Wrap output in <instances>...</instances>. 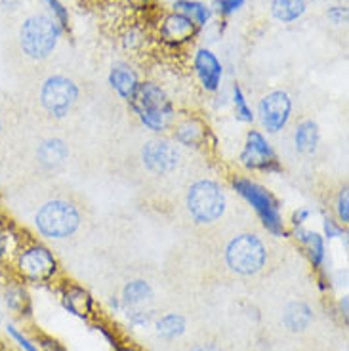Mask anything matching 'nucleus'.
Returning <instances> with one entry per match:
<instances>
[{"label":"nucleus","instance_id":"nucleus-1","mask_svg":"<svg viewBox=\"0 0 349 351\" xmlns=\"http://www.w3.org/2000/svg\"><path fill=\"white\" fill-rule=\"evenodd\" d=\"M62 265L44 241L31 235L21 239L8 263V273L27 287H44L60 281Z\"/></svg>","mask_w":349,"mask_h":351},{"label":"nucleus","instance_id":"nucleus-2","mask_svg":"<svg viewBox=\"0 0 349 351\" xmlns=\"http://www.w3.org/2000/svg\"><path fill=\"white\" fill-rule=\"evenodd\" d=\"M229 184H231V189L248 206H252V210L256 212L262 228L269 235H273V237H288L290 235L285 216H282V210H280V201L271 193L265 185L256 182L252 178H248V176L241 174L231 176Z\"/></svg>","mask_w":349,"mask_h":351},{"label":"nucleus","instance_id":"nucleus-3","mask_svg":"<svg viewBox=\"0 0 349 351\" xmlns=\"http://www.w3.org/2000/svg\"><path fill=\"white\" fill-rule=\"evenodd\" d=\"M130 107L138 121L153 134L172 130L178 119L170 96L153 80H140V86L130 99Z\"/></svg>","mask_w":349,"mask_h":351},{"label":"nucleus","instance_id":"nucleus-4","mask_svg":"<svg viewBox=\"0 0 349 351\" xmlns=\"http://www.w3.org/2000/svg\"><path fill=\"white\" fill-rule=\"evenodd\" d=\"M33 226L38 237L46 241H65L77 235L82 226V212L73 201L67 199H48L36 208Z\"/></svg>","mask_w":349,"mask_h":351},{"label":"nucleus","instance_id":"nucleus-5","mask_svg":"<svg viewBox=\"0 0 349 351\" xmlns=\"http://www.w3.org/2000/svg\"><path fill=\"white\" fill-rule=\"evenodd\" d=\"M63 35L60 23L48 14H33L19 27V46L33 62H44L58 48Z\"/></svg>","mask_w":349,"mask_h":351},{"label":"nucleus","instance_id":"nucleus-6","mask_svg":"<svg viewBox=\"0 0 349 351\" xmlns=\"http://www.w3.org/2000/svg\"><path fill=\"white\" fill-rule=\"evenodd\" d=\"M185 206L197 226H212L224 218L227 210L226 189L216 180H197L187 189Z\"/></svg>","mask_w":349,"mask_h":351},{"label":"nucleus","instance_id":"nucleus-7","mask_svg":"<svg viewBox=\"0 0 349 351\" xmlns=\"http://www.w3.org/2000/svg\"><path fill=\"white\" fill-rule=\"evenodd\" d=\"M227 267L241 277L258 275L267 263V246L256 233H239L224 250Z\"/></svg>","mask_w":349,"mask_h":351},{"label":"nucleus","instance_id":"nucleus-8","mask_svg":"<svg viewBox=\"0 0 349 351\" xmlns=\"http://www.w3.org/2000/svg\"><path fill=\"white\" fill-rule=\"evenodd\" d=\"M79 96L80 90L77 82L65 75H50L48 79H44L38 92L40 107L52 119H65L71 109L77 106Z\"/></svg>","mask_w":349,"mask_h":351},{"label":"nucleus","instance_id":"nucleus-9","mask_svg":"<svg viewBox=\"0 0 349 351\" xmlns=\"http://www.w3.org/2000/svg\"><path fill=\"white\" fill-rule=\"evenodd\" d=\"M239 162L246 172H256V174L282 172L277 151L273 149L267 136L260 130H248L243 149L239 153Z\"/></svg>","mask_w":349,"mask_h":351},{"label":"nucleus","instance_id":"nucleus-10","mask_svg":"<svg viewBox=\"0 0 349 351\" xmlns=\"http://www.w3.org/2000/svg\"><path fill=\"white\" fill-rule=\"evenodd\" d=\"M292 117V97L285 90H273L260 99L258 119L267 134H279Z\"/></svg>","mask_w":349,"mask_h":351},{"label":"nucleus","instance_id":"nucleus-11","mask_svg":"<svg viewBox=\"0 0 349 351\" xmlns=\"http://www.w3.org/2000/svg\"><path fill=\"white\" fill-rule=\"evenodd\" d=\"M180 158H182V155H180L178 145L174 141L166 140V138L149 140L141 149L143 167L155 176L172 174L180 165Z\"/></svg>","mask_w":349,"mask_h":351},{"label":"nucleus","instance_id":"nucleus-12","mask_svg":"<svg viewBox=\"0 0 349 351\" xmlns=\"http://www.w3.org/2000/svg\"><path fill=\"white\" fill-rule=\"evenodd\" d=\"M199 31L201 29L195 25L191 19L185 18L184 14H178L174 10L160 19V27H158L160 40L170 48H182L185 44H189L199 35Z\"/></svg>","mask_w":349,"mask_h":351},{"label":"nucleus","instance_id":"nucleus-13","mask_svg":"<svg viewBox=\"0 0 349 351\" xmlns=\"http://www.w3.org/2000/svg\"><path fill=\"white\" fill-rule=\"evenodd\" d=\"M60 300L65 311L82 321H92L96 317V302L84 287L75 281L60 282Z\"/></svg>","mask_w":349,"mask_h":351},{"label":"nucleus","instance_id":"nucleus-14","mask_svg":"<svg viewBox=\"0 0 349 351\" xmlns=\"http://www.w3.org/2000/svg\"><path fill=\"white\" fill-rule=\"evenodd\" d=\"M193 69L201 82L204 92H218L224 79V65L218 60V56L208 50V48H199L193 56Z\"/></svg>","mask_w":349,"mask_h":351},{"label":"nucleus","instance_id":"nucleus-15","mask_svg":"<svg viewBox=\"0 0 349 351\" xmlns=\"http://www.w3.org/2000/svg\"><path fill=\"white\" fill-rule=\"evenodd\" d=\"M172 136L176 143L189 147V149H202L210 141V128L199 117L187 114L184 119H176L172 126Z\"/></svg>","mask_w":349,"mask_h":351},{"label":"nucleus","instance_id":"nucleus-16","mask_svg":"<svg viewBox=\"0 0 349 351\" xmlns=\"http://www.w3.org/2000/svg\"><path fill=\"white\" fill-rule=\"evenodd\" d=\"M0 296H2V302H4V306L10 313H14L19 319L31 317V313H33V302H31V294H29L27 285L10 273L8 279L2 285Z\"/></svg>","mask_w":349,"mask_h":351},{"label":"nucleus","instance_id":"nucleus-17","mask_svg":"<svg viewBox=\"0 0 349 351\" xmlns=\"http://www.w3.org/2000/svg\"><path fill=\"white\" fill-rule=\"evenodd\" d=\"M292 237L298 245L302 246L304 254L309 260V263L313 265L315 269H323L324 262H326V239L313 229L296 228L292 229Z\"/></svg>","mask_w":349,"mask_h":351},{"label":"nucleus","instance_id":"nucleus-18","mask_svg":"<svg viewBox=\"0 0 349 351\" xmlns=\"http://www.w3.org/2000/svg\"><path fill=\"white\" fill-rule=\"evenodd\" d=\"M109 84L115 90V94L124 99L126 104H130V99L136 94V90L140 86V77L138 73L132 69L128 63L117 62L111 65V71H109Z\"/></svg>","mask_w":349,"mask_h":351},{"label":"nucleus","instance_id":"nucleus-19","mask_svg":"<svg viewBox=\"0 0 349 351\" xmlns=\"http://www.w3.org/2000/svg\"><path fill=\"white\" fill-rule=\"evenodd\" d=\"M67 157H69V147L62 138H46L38 143L36 158H38L40 167L46 170H56V168L63 167Z\"/></svg>","mask_w":349,"mask_h":351},{"label":"nucleus","instance_id":"nucleus-20","mask_svg":"<svg viewBox=\"0 0 349 351\" xmlns=\"http://www.w3.org/2000/svg\"><path fill=\"white\" fill-rule=\"evenodd\" d=\"M321 143V128L313 119L300 121L294 130V147L302 155H315Z\"/></svg>","mask_w":349,"mask_h":351},{"label":"nucleus","instance_id":"nucleus-21","mask_svg":"<svg viewBox=\"0 0 349 351\" xmlns=\"http://www.w3.org/2000/svg\"><path fill=\"white\" fill-rule=\"evenodd\" d=\"M21 239L23 231L12 219H0V269L8 265Z\"/></svg>","mask_w":349,"mask_h":351},{"label":"nucleus","instance_id":"nucleus-22","mask_svg":"<svg viewBox=\"0 0 349 351\" xmlns=\"http://www.w3.org/2000/svg\"><path fill=\"white\" fill-rule=\"evenodd\" d=\"M282 321H285V325H287L288 330H292V332H302V330H306L307 326L311 325V321H313V311H311V307L307 306L306 302H292V304H288L287 309H285Z\"/></svg>","mask_w":349,"mask_h":351},{"label":"nucleus","instance_id":"nucleus-23","mask_svg":"<svg viewBox=\"0 0 349 351\" xmlns=\"http://www.w3.org/2000/svg\"><path fill=\"white\" fill-rule=\"evenodd\" d=\"M174 12L184 14L185 18H189L195 25L202 29L212 18V8L208 4H204L201 0H176Z\"/></svg>","mask_w":349,"mask_h":351},{"label":"nucleus","instance_id":"nucleus-24","mask_svg":"<svg viewBox=\"0 0 349 351\" xmlns=\"http://www.w3.org/2000/svg\"><path fill=\"white\" fill-rule=\"evenodd\" d=\"M306 14V0H273L271 16L280 23H292Z\"/></svg>","mask_w":349,"mask_h":351},{"label":"nucleus","instance_id":"nucleus-25","mask_svg":"<svg viewBox=\"0 0 349 351\" xmlns=\"http://www.w3.org/2000/svg\"><path fill=\"white\" fill-rule=\"evenodd\" d=\"M149 300H153V289L143 279L130 281L123 289V304L126 307H138L149 302Z\"/></svg>","mask_w":349,"mask_h":351},{"label":"nucleus","instance_id":"nucleus-26","mask_svg":"<svg viewBox=\"0 0 349 351\" xmlns=\"http://www.w3.org/2000/svg\"><path fill=\"white\" fill-rule=\"evenodd\" d=\"M185 317L180 313H168L157 321V334L165 340H176L185 332Z\"/></svg>","mask_w":349,"mask_h":351},{"label":"nucleus","instance_id":"nucleus-27","mask_svg":"<svg viewBox=\"0 0 349 351\" xmlns=\"http://www.w3.org/2000/svg\"><path fill=\"white\" fill-rule=\"evenodd\" d=\"M233 109H235V119L239 123L252 124L256 114H254L252 107L248 106V99L245 96V90L241 88V84H235L233 86Z\"/></svg>","mask_w":349,"mask_h":351},{"label":"nucleus","instance_id":"nucleus-28","mask_svg":"<svg viewBox=\"0 0 349 351\" xmlns=\"http://www.w3.org/2000/svg\"><path fill=\"white\" fill-rule=\"evenodd\" d=\"M6 334L10 336V340L18 346L21 351H40L38 343H36L35 336H29V334L19 328L16 323H6Z\"/></svg>","mask_w":349,"mask_h":351},{"label":"nucleus","instance_id":"nucleus-29","mask_svg":"<svg viewBox=\"0 0 349 351\" xmlns=\"http://www.w3.org/2000/svg\"><path fill=\"white\" fill-rule=\"evenodd\" d=\"M46 10H48V16H52L60 27L63 29V33H69L71 31V18H69V8L63 4L62 0H40Z\"/></svg>","mask_w":349,"mask_h":351},{"label":"nucleus","instance_id":"nucleus-30","mask_svg":"<svg viewBox=\"0 0 349 351\" xmlns=\"http://www.w3.org/2000/svg\"><path fill=\"white\" fill-rule=\"evenodd\" d=\"M334 214L336 219L340 221L341 226H348L349 223V189L348 185H344L338 195H336V201H334Z\"/></svg>","mask_w":349,"mask_h":351},{"label":"nucleus","instance_id":"nucleus-31","mask_svg":"<svg viewBox=\"0 0 349 351\" xmlns=\"http://www.w3.org/2000/svg\"><path fill=\"white\" fill-rule=\"evenodd\" d=\"M245 4L246 0H214V4L210 8L212 12H216L219 18H229V16L237 14Z\"/></svg>","mask_w":349,"mask_h":351},{"label":"nucleus","instance_id":"nucleus-32","mask_svg":"<svg viewBox=\"0 0 349 351\" xmlns=\"http://www.w3.org/2000/svg\"><path fill=\"white\" fill-rule=\"evenodd\" d=\"M346 235V226H341L340 221L332 216H324L323 219V237L324 239H338Z\"/></svg>","mask_w":349,"mask_h":351},{"label":"nucleus","instance_id":"nucleus-33","mask_svg":"<svg viewBox=\"0 0 349 351\" xmlns=\"http://www.w3.org/2000/svg\"><path fill=\"white\" fill-rule=\"evenodd\" d=\"M35 340L38 343L40 351H65L63 343L60 340L52 338V336H48V334H36Z\"/></svg>","mask_w":349,"mask_h":351},{"label":"nucleus","instance_id":"nucleus-34","mask_svg":"<svg viewBox=\"0 0 349 351\" xmlns=\"http://www.w3.org/2000/svg\"><path fill=\"white\" fill-rule=\"evenodd\" d=\"M309 218H311V208H307V206H298L296 210L292 212V216H290V228H304V223H306Z\"/></svg>","mask_w":349,"mask_h":351},{"label":"nucleus","instance_id":"nucleus-35","mask_svg":"<svg viewBox=\"0 0 349 351\" xmlns=\"http://www.w3.org/2000/svg\"><path fill=\"white\" fill-rule=\"evenodd\" d=\"M326 18L330 19L334 25H341L348 21V8L346 6H332L326 12Z\"/></svg>","mask_w":349,"mask_h":351},{"label":"nucleus","instance_id":"nucleus-36","mask_svg":"<svg viewBox=\"0 0 349 351\" xmlns=\"http://www.w3.org/2000/svg\"><path fill=\"white\" fill-rule=\"evenodd\" d=\"M113 351H143L140 350L138 346H134V343H119V346H115Z\"/></svg>","mask_w":349,"mask_h":351},{"label":"nucleus","instance_id":"nucleus-37","mask_svg":"<svg viewBox=\"0 0 349 351\" xmlns=\"http://www.w3.org/2000/svg\"><path fill=\"white\" fill-rule=\"evenodd\" d=\"M191 351H219V348H216L214 343H199Z\"/></svg>","mask_w":349,"mask_h":351},{"label":"nucleus","instance_id":"nucleus-38","mask_svg":"<svg viewBox=\"0 0 349 351\" xmlns=\"http://www.w3.org/2000/svg\"><path fill=\"white\" fill-rule=\"evenodd\" d=\"M0 134H2V119H0Z\"/></svg>","mask_w":349,"mask_h":351}]
</instances>
